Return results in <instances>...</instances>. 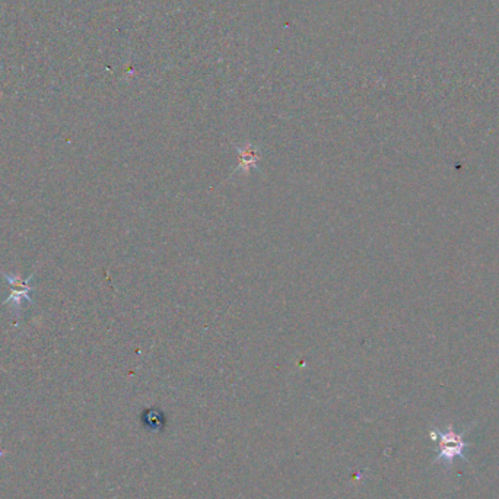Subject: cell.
<instances>
[{
    "label": "cell",
    "mask_w": 499,
    "mask_h": 499,
    "mask_svg": "<svg viewBox=\"0 0 499 499\" xmlns=\"http://www.w3.org/2000/svg\"><path fill=\"white\" fill-rule=\"evenodd\" d=\"M435 434L440 437V457L445 458V460H451L457 456H461V451L464 448V441H463V435L456 434L454 431H448V432H435Z\"/></svg>",
    "instance_id": "6da1fadb"
}]
</instances>
